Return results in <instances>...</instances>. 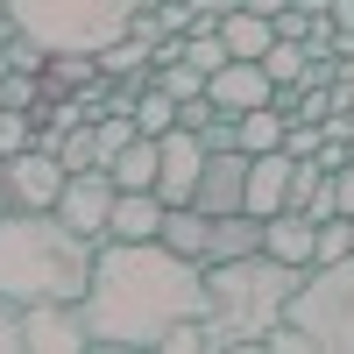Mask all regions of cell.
Here are the masks:
<instances>
[{
  "mask_svg": "<svg viewBox=\"0 0 354 354\" xmlns=\"http://www.w3.org/2000/svg\"><path fill=\"white\" fill-rule=\"evenodd\" d=\"M262 248V220L255 213H220L205 227V262H234V255H255Z\"/></svg>",
  "mask_w": 354,
  "mask_h": 354,
  "instance_id": "obj_15",
  "label": "cell"
},
{
  "mask_svg": "<svg viewBox=\"0 0 354 354\" xmlns=\"http://www.w3.org/2000/svg\"><path fill=\"white\" fill-rule=\"evenodd\" d=\"M135 128H142V135H163V128H177V100L163 93L156 78L142 85V100H135Z\"/></svg>",
  "mask_w": 354,
  "mask_h": 354,
  "instance_id": "obj_20",
  "label": "cell"
},
{
  "mask_svg": "<svg viewBox=\"0 0 354 354\" xmlns=\"http://www.w3.org/2000/svg\"><path fill=\"white\" fill-rule=\"evenodd\" d=\"M298 277L305 270H290L262 248L234 262H205V347H262V333L283 319Z\"/></svg>",
  "mask_w": 354,
  "mask_h": 354,
  "instance_id": "obj_3",
  "label": "cell"
},
{
  "mask_svg": "<svg viewBox=\"0 0 354 354\" xmlns=\"http://www.w3.org/2000/svg\"><path fill=\"white\" fill-rule=\"evenodd\" d=\"M283 319L305 326V340L319 354H354V255L312 262V270L298 277V290H290Z\"/></svg>",
  "mask_w": 354,
  "mask_h": 354,
  "instance_id": "obj_5",
  "label": "cell"
},
{
  "mask_svg": "<svg viewBox=\"0 0 354 354\" xmlns=\"http://www.w3.org/2000/svg\"><path fill=\"white\" fill-rule=\"evenodd\" d=\"M113 170L93 163V170H71L64 177V192H57V220H71L85 241H106V213H113Z\"/></svg>",
  "mask_w": 354,
  "mask_h": 354,
  "instance_id": "obj_7",
  "label": "cell"
},
{
  "mask_svg": "<svg viewBox=\"0 0 354 354\" xmlns=\"http://www.w3.org/2000/svg\"><path fill=\"white\" fill-rule=\"evenodd\" d=\"M156 234H163V198L156 192H113L106 241H156Z\"/></svg>",
  "mask_w": 354,
  "mask_h": 354,
  "instance_id": "obj_14",
  "label": "cell"
},
{
  "mask_svg": "<svg viewBox=\"0 0 354 354\" xmlns=\"http://www.w3.org/2000/svg\"><path fill=\"white\" fill-rule=\"evenodd\" d=\"M198 170H205V142L192 128H163L156 135V198L163 205H192Z\"/></svg>",
  "mask_w": 354,
  "mask_h": 354,
  "instance_id": "obj_9",
  "label": "cell"
},
{
  "mask_svg": "<svg viewBox=\"0 0 354 354\" xmlns=\"http://www.w3.org/2000/svg\"><path fill=\"white\" fill-rule=\"evenodd\" d=\"M78 312L93 347H156L170 326L205 319V262L163 241H100Z\"/></svg>",
  "mask_w": 354,
  "mask_h": 354,
  "instance_id": "obj_1",
  "label": "cell"
},
{
  "mask_svg": "<svg viewBox=\"0 0 354 354\" xmlns=\"http://www.w3.org/2000/svg\"><path fill=\"white\" fill-rule=\"evenodd\" d=\"M241 8H248V15H270V21H277V15L290 8V0H241Z\"/></svg>",
  "mask_w": 354,
  "mask_h": 354,
  "instance_id": "obj_28",
  "label": "cell"
},
{
  "mask_svg": "<svg viewBox=\"0 0 354 354\" xmlns=\"http://www.w3.org/2000/svg\"><path fill=\"white\" fill-rule=\"evenodd\" d=\"M277 78L262 71V57H227V64L205 78V100H213L220 113H248V106H270Z\"/></svg>",
  "mask_w": 354,
  "mask_h": 354,
  "instance_id": "obj_11",
  "label": "cell"
},
{
  "mask_svg": "<svg viewBox=\"0 0 354 354\" xmlns=\"http://www.w3.org/2000/svg\"><path fill=\"white\" fill-rule=\"evenodd\" d=\"M192 205H198L205 220H220V213H248V149H205V170H198Z\"/></svg>",
  "mask_w": 354,
  "mask_h": 354,
  "instance_id": "obj_10",
  "label": "cell"
},
{
  "mask_svg": "<svg viewBox=\"0 0 354 354\" xmlns=\"http://www.w3.org/2000/svg\"><path fill=\"white\" fill-rule=\"evenodd\" d=\"M0 8L15 15V28L28 43H43L50 57L57 50H106V43H121L128 36V15H135V0H0Z\"/></svg>",
  "mask_w": 354,
  "mask_h": 354,
  "instance_id": "obj_4",
  "label": "cell"
},
{
  "mask_svg": "<svg viewBox=\"0 0 354 354\" xmlns=\"http://www.w3.org/2000/svg\"><path fill=\"white\" fill-rule=\"evenodd\" d=\"M185 64H192V71H205V78H213V71L227 64V43H220V28H192V36H185Z\"/></svg>",
  "mask_w": 354,
  "mask_h": 354,
  "instance_id": "obj_21",
  "label": "cell"
},
{
  "mask_svg": "<svg viewBox=\"0 0 354 354\" xmlns=\"http://www.w3.org/2000/svg\"><path fill=\"white\" fill-rule=\"evenodd\" d=\"M220 43H227V57H262L277 43V21L270 15H248V8H234L227 21H220Z\"/></svg>",
  "mask_w": 354,
  "mask_h": 354,
  "instance_id": "obj_16",
  "label": "cell"
},
{
  "mask_svg": "<svg viewBox=\"0 0 354 354\" xmlns=\"http://www.w3.org/2000/svg\"><path fill=\"white\" fill-rule=\"evenodd\" d=\"M205 227H213V220H205L198 205H163V234H156V241L177 248V255H192V262H205Z\"/></svg>",
  "mask_w": 354,
  "mask_h": 354,
  "instance_id": "obj_17",
  "label": "cell"
},
{
  "mask_svg": "<svg viewBox=\"0 0 354 354\" xmlns=\"http://www.w3.org/2000/svg\"><path fill=\"white\" fill-rule=\"evenodd\" d=\"M319 142H326L319 121H290V128H283V149H290V156H319Z\"/></svg>",
  "mask_w": 354,
  "mask_h": 354,
  "instance_id": "obj_25",
  "label": "cell"
},
{
  "mask_svg": "<svg viewBox=\"0 0 354 354\" xmlns=\"http://www.w3.org/2000/svg\"><path fill=\"white\" fill-rule=\"evenodd\" d=\"M100 241H85L71 220L57 213H21L0 205V298L21 305H78L93 283Z\"/></svg>",
  "mask_w": 354,
  "mask_h": 354,
  "instance_id": "obj_2",
  "label": "cell"
},
{
  "mask_svg": "<svg viewBox=\"0 0 354 354\" xmlns=\"http://www.w3.org/2000/svg\"><path fill=\"white\" fill-rule=\"evenodd\" d=\"M64 163L50 149H21L0 163V205H21V213H57V192H64Z\"/></svg>",
  "mask_w": 354,
  "mask_h": 354,
  "instance_id": "obj_6",
  "label": "cell"
},
{
  "mask_svg": "<svg viewBox=\"0 0 354 354\" xmlns=\"http://www.w3.org/2000/svg\"><path fill=\"white\" fill-rule=\"evenodd\" d=\"M305 28H312V15H298V8L277 15V36H283V43H305Z\"/></svg>",
  "mask_w": 354,
  "mask_h": 354,
  "instance_id": "obj_27",
  "label": "cell"
},
{
  "mask_svg": "<svg viewBox=\"0 0 354 354\" xmlns=\"http://www.w3.org/2000/svg\"><path fill=\"white\" fill-rule=\"evenodd\" d=\"M340 78H347V85H354V57H340Z\"/></svg>",
  "mask_w": 354,
  "mask_h": 354,
  "instance_id": "obj_30",
  "label": "cell"
},
{
  "mask_svg": "<svg viewBox=\"0 0 354 354\" xmlns=\"http://www.w3.org/2000/svg\"><path fill=\"white\" fill-rule=\"evenodd\" d=\"M312 248H319V220L312 213H270L262 220V255H277V262H290V270H312Z\"/></svg>",
  "mask_w": 354,
  "mask_h": 354,
  "instance_id": "obj_13",
  "label": "cell"
},
{
  "mask_svg": "<svg viewBox=\"0 0 354 354\" xmlns=\"http://www.w3.org/2000/svg\"><path fill=\"white\" fill-rule=\"evenodd\" d=\"M156 85H163L177 106H185V100H198V93H205V71H192L185 57H177V64H156Z\"/></svg>",
  "mask_w": 354,
  "mask_h": 354,
  "instance_id": "obj_24",
  "label": "cell"
},
{
  "mask_svg": "<svg viewBox=\"0 0 354 354\" xmlns=\"http://www.w3.org/2000/svg\"><path fill=\"white\" fill-rule=\"evenodd\" d=\"M234 128H241V149L262 156V149H283L290 113H277V106H248V113H234Z\"/></svg>",
  "mask_w": 354,
  "mask_h": 354,
  "instance_id": "obj_19",
  "label": "cell"
},
{
  "mask_svg": "<svg viewBox=\"0 0 354 354\" xmlns=\"http://www.w3.org/2000/svg\"><path fill=\"white\" fill-rule=\"evenodd\" d=\"M290 8H298V15H312V21H319V15L333 8V0H290Z\"/></svg>",
  "mask_w": 354,
  "mask_h": 354,
  "instance_id": "obj_29",
  "label": "cell"
},
{
  "mask_svg": "<svg viewBox=\"0 0 354 354\" xmlns=\"http://www.w3.org/2000/svg\"><path fill=\"white\" fill-rule=\"evenodd\" d=\"M106 170H113V185H121V192H156V135H135Z\"/></svg>",
  "mask_w": 354,
  "mask_h": 354,
  "instance_id": "obj_18",
  "label": "cell"
},
{
  "mask_svg": "<svg viewBox=\"0 0 354 354\" xmlns=\"http://www.w3.org/2000/svg\"><path fill=\"white\" fill-rule=\"evenodd\" d=\"M21 149H36V113L8 106V113H0V163H8V156H21Z\"/></svg>",
  "mask_w": 354,
  "mask_h": 354,
  "instance_id": "obj_22",
  "label": "cell"
},
{
  "mask_svg": "<svg viewBox=\"0 0 354 354\" xmlns=\"http://www.w3.org/2000/svg\"><path fill=\"white\" fill-rule=\"evenodd\" d=\"M0 113H8V93H0Z\"/></svg>",
  "mask_w": 354,
  "mask_h": 354,
  "instance_id": "obj_31",
  "label": "cell"
},
{
  "mask_svg": "<svg viewBox=\"0 0 354 354\" xmlns=\"http://www.w3.org/2000/svg\"><path fill=\"white\" fill-rule=\"evenodd\" d=\"M93 326L78 305H21V354H85Z\"/></svg>",
  "mask_w": 354,
  "mask_h": 354,
  "instance_id": "obj_8",
  "label": "cell"
},
{
  "mask_svg": "<svg viewBox=\"0 0 354 354\" xmlns=\"http://www.w3.org/2000/svg\"><path fill=\"white\" fill-rule=\"evenodd\" d=\"M290 170H298V156H290V149L248 156V213H255V220H270V213H283V205H290Z\"/></svg>",
  "mask_w": 354,
  "mask_h": 354,
  "instance_id": "obj_12",
  "label": "cell"
},
{
  "mask_svg": "<svg viewBox=\"0 0 354 354\" xmlns=\"http://www.w3.org/2000/svg\"><path fill=\"white\" fill-rule=\"evenodd\" d=\"M340 255H354V220H347V213L319 220V248H312V262H340Z\"/></svg>",
  "mask_w": 354,
  "mask_h": 354,
  "instance_id": "obj_23",
  "label": "cell"
},
{
  "mask_svg": "<svg viewBox=\"0 0 354 354\" xmlns=\"http://www.w3.org/2000/svg\"><path fill=\"white\" fill-rule=\"evenodd\" d=\"M0 354H21V312L0 298Z\"/></svg>",
  "mask_w": 354,
  "mask_h": 354,
  "instance_id": "obj_26",
  "label": "cell"
}]
</instances>
